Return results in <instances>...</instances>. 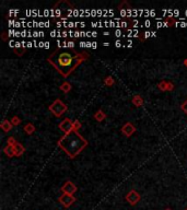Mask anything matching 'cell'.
<instances>
[{
	"label": "cell",
	"instance_id": "cell-3",
	"mask_svg": "<svg viewBox=\"0 0 187 210\" xmlns=\"http://www.w3.org/2000/svg\"><path fill=\"white\" fill-rule=\"evenodd\" d=\"M48 110H49L56 117H60L64 113L67 112L68 107H67V105L62 102L60 99H57V100H55L52 104L48 106Z\"/></svg>",
	"mask_w": 187,
	"mask_h": 210
},
{
	"label": "cell",
	"instance_id": "cell-4",
	"mask_svg": "<svg viewBox=\"0 0 187 210\" xmlns=\"http://www.w3.org/2000/svg\"><path fill=\"white\" fill-rule=\"evenodd\" d=\"M125 199L128 202L129 205H131V206H136V205L140 202V199H141V196H140V194L138 193L137 191L131 189V191L129 192L126 196H125Z\"/></svg>",
	"mask_w": 187,
	"mask_h": 210
},
{
	"label": "cell",
	"instance_id": "cell-9",
	"mask_svg": "<svg viewBox=\"0 0 187 210\" xmlns=\"http://www.w3.org/2000/svg\"><path fill=\"white\" fill-rule=\"evenodd\" d=\"M122 132H123L126 137H130L136 132V127L131 123H126L123 127H122Z\"/></svg>",
	"mask_w": 187,
	"mask_h": 210
},
{
	"label": "cell",
	"instance_id": "cell-14",
	"mask_svg": "<svg viewBox=\"0 0 187 210\" xmlns=\"http://www.w3.org/2000/svg\"><path fill=\"white\" fill-rule=\"evenodd\" d=\"M131 102H132V104L135 106L139 107V106L143 105V99H142V96H140V95H135L132 99H131Z\"/></svg>",
	"mask_w": 187,
	"mask_h": 210
},
{
	"label": "cell",
	"instance_id": "cell-7",
	"mask_svg": "<svg viewBox=\"0 0 187 210\" xmlns=\"http://www.w3.org/2000/svg\"><path fill=\"white\" fill-rule=\"evenodd\" d=\"M62 194H69V195H73L77 192V186L73 184L71 181H67L61 187Z\"/></svg>",
	"mask_w": 187,
	"mask_h": 210
},
{
	"label": "cell",
	"instance_id": "cell-5",
	"mask_svg": "<svg viewBox=\"0 0 187 210\" xmlns=\"http://www.w3.org/2000/svg\"><path fill=\"white\" fill-rule=\"evenodd\" d=\"M59 202L65 207V208H69L70 206H72L75 202V197L73 195H69V194H62L59 197Z\"/></svg>",
	"mask_w": 187,
	"mask_h": 210
},
{
	"label": "cell",
	"instance_id": "cell-24",
	"mask_svg": "<svg viewBox=\"0 0 187 210\" xmlns=\"http://www.w3.org/2000/svg\"><path fill=\"white\" fill-rule=\"evenodd\" d=\"M14 52H15V54H17L18 56H22V55L24 54V52H25V49H24V48H23V49H19V50L14 49Z\"/></svg>",
	"mask_w": 187,
	"mask_h": 210
},
{
	"label": "cell",
	"instance_id": "cell-23",
	"mask_svg": "<svg viewBox=\"0 0 187 210\" xmlns=\"http://www.w3.org/2000/svg\"><path fill=\"white\" fill-rule=\"evenodd\" d=\"M181 108H182V110H183V112H185L186 114H187V100L183 103V104L181 105Z\"/></svg>",
	"mask_w": 187,
	"mask_h": 210
},
{
	"label": "cell",
	"instance_id": "cell-8",
	"mask_svg": "<svg viewBox=\"0 0 187 210\" xmlns=\"http://www.w3.org/2000/svg\"><path fill=\"white\" fill-rule=\"evenodd\" d=\"M118 9H121V13L124 18H126V19H129V18H130V12H131V10H132V8H131V6L127 1L122 2V3L119 4Z\"/></svg>",
	"mask_w": 187,
	"mask_h": 210
},
{
	"label": "cell",
	"instance_id": "cell-6",
	"mask_svg": "<svg viewBox=\"0 0 187 210\" xmlns=\"http://www.w3.org/2000/svg\"><path fill=\"white\" fill-rule=\"evenodd\" d=\"M58 127L60 128V129L65 132V134H69V132L73 130V121L71 120L70 118H68V117H67V118H65L64 120H62L61 123L59 124Z\"/></svg>",
	"mask_w": 187,
	"mask_h": 210
},
{
	"label": "cell",
	"instance_id": "cell-1",
	"mask_svg": "<svg viewBox=\"0 0 187 210\" xmlns=\"http://www.w3.org/2000/svg\"><path fill=\"white\" fill-rule=\"evenodd\" d=\"M89 58V54H83L78 50H61L60 48L54 50L47 57V61L56 68V70L64 78L71 74L75 69Z\"/></svg>",
	"mask_w": 187,
	"mask_h": 210
},
{
	"label": "cell",
	"instance_id": "cell-18",
	"mask_svg": "<svg viewBox=\"0 0 187 210\" xmlns=\"http://www.w3.org/2000/svg\"><path fill=\"white\" fill-rule=\"evenodd\" d=\"M114 83H115V80L112 76H108L104 79V85H107V87H112V85H114Z\"/></svg>",
	"mask_w": 187,
	"mask_h": 210
},
{
	"label": "cell",
	"instance_id": "cell-16",
	"mask_svg": "<svg viewBox=\"0 0 187 210\" xmlns=\"http://www.w3.org/2000/svg\"><path fill=\"white\" fill-rule=\"evenodd\" d=\"M24 131H25V134H28V135H32L33 132L35 131V126L33 125L32 123H28L25 126H24Z\"/></svg>",
	"mask_w": 187,
	"mask_h": 210
},
{
	"label": "cell",
	"instance_id": "cell-11",
	"mask_svg": "<svg viewBox=\"0 0 187 210\" xmlns=\"http://www.w3.org/2000/svg\"><path fill=\"white\" fill-rule=\"evenodd\" d=\"M14 151H15V156H21L25 152V148H24V146L22 143L18 142L14 146Z\"/></svg>",
	"mask_w": 187,
	"mask_h": 210
},
{
	"label": "cell",
	"instance_id": "cell-2",
	"mask_svg": "<svg viewBox=\"0 0 187 210\" xmlns=\"http://www.w3.org/2000/svg\"><path fill=\"white\" fill-rule=\"evenodd\" d=\"M57 145L70 156V159H75L88 146V140H86L78 131L72 130L61 137Z\"/></svg>",
	"mask_w": 187,
	"mask_h": 210
},
{
	"label": "cell",
	"instance_id": "cell-15",
	"mask_svg": "<svg viewBox=\"0 0 187 210\" xmlns=\"http://www.w3.org/2000/svg\"><path fill=\"white\" fill-rule=\"evenodd\" d=\"M71 83H69L68 81H65V82H62L60 85V87H59V89L61 90L64 93H68V92L71 91Z\"/></svg>",
	"mask_w": 187,
	"mask_h": 210
},
{
	"label": "cell",
	"instance_id": "cell-19",
	"mask_svg": "<svg viewBox=\"0 0 187 210\" xmlns=\"http://www.w3.org/2000/svg\"><path fill=\"white\" fill-rule=\"evenodd\" d=\"M18 143V141L15 140L14 137H9L8 139H7V146H11V147H14L15 145Z\"/></svg>",
	"mask_w": 187,
	"mask_h": 210
},
{
	"label": "cell",
	"instance_id": "cell-10",
	"mask_svg": "<svg viewBox=\"0 0 187 210\" xmlns=\"http://www.w3.org/2000/svg\"><path fill=\"white\" fill-rule=\"evenodd\" d=\"M12 124H11V121H9L8 119H3L1 123V125H0V127H1V129L3 130L4 132H9L11 129H12Z\"/></svg>",
	"mask_w": 187,
	"mask_h": 210
},
{
	"label": "cell",
	"instance_id": "cell-21",
	"mask_svg": "<svg viewBox=\"0 0 187 210\" xmlns=\"http://www.w3.org/2000/svg\"><path fill=\"white\" fill-rule=\"evenodd\" d=\"M81 123H80L79 120H75L73 121V130H75V131H78V130L81 128Z\"/></svg>",
	"mask_w": 187,
	"mask_h": 210
},
{
	"label": "cell",
	"instance_id": "cell-13",
	"mask_svg": "<svg viewBox=\"0 0 187 210\" xmlns=\"http://www.w3.org/2000/svg\"><path fill=\"white\" fill-rule=\"evenodd\" d=\"M3 152L6 153L7 156H9V158H13V156H15L14 147H11V146H7V147H4Z\"/></svg>",
	"mask_w": 187,
	"mask_h": 210
},
{
	"label": "cell",
	"instance_id": "cell-28",
	"mask_svg": "<svg viewBox=\"0 0 187 210\" xmlns=\"http://www.w3.org/2000/svg\"><path fill=\"white\" fill-rule=\"evenodd\" d=\"M185 210H187V208H185Z\"/></svg>",
	"mask_w": 187,
	"mask_h": 210
},
{
	"label": "cell",
	"instance_id": "cell-22",
	"mask_svg": "<svg viewBox=\"0 0 187 210\" xmlns=\"http://www.w3.org/2000/svg\"><path fill=\"white\" fill-rule=\"evenodd\" d=\"M174 90V85L171 81H168V91H173Z\"/></svg>",
	"mask_w": 187,
	"mask_h": 210
},
{
	"label": "cell",
	"instance_id": "cell-12",
	"mask_svg": "<svg viewBox=\"0 0 187 210\" xmlns=\"http://www.w3.org/2000/svg\"><path fill=\"white\" fill-rule=\"evenodd\" d=\"M93 117H94V119H96L97 121H103L104 119L106 118V114L102 110H99L95 112V114L93 115Z\"/></svg>",
	"mask_w": 187,
	"mask_h": 210
},
{
	"label": "cell",
	"instance_id": "cell-25",
	"mask_svg": "<svg viewBox=\"0 0 187 210\" xmlns=\"http://www.w3.org/2000/svg\"><path fill=\"white\" fill-rule=\"evenodd\" d=\"M115 46H116V47H121V46H122V42L121 41H116V43H115Z\"/></svg>",
	"mask_w": 187,
	"mask_h": 210
},
{
	"label": "cell",
	"instance_id": "cell-27",
	"mask_svg": "<svg viewBox=\"0 0 187 210\" xmlns=\"http://www.w3.org/2000/svg\"><path fill=\"white\" fill-rule=\"evenodd\" d=\"M164 210H172L171 208H166V209H164Z\"/></svg>",
	"mask_w": 187,
	"mask_h": 210
},
{
	"label": "cell",
	"instance_id": "cell-17",
	"mask_svg": "<svg viewBox=\"0 0 187 210\" xmlns=\"http://www.w3.org/2000/svg\"><path fill=\"white\" fill-rule=\"evenodd\" d=\"M158 88H159L161 91L166 92V91H168V81H166V80H161L159 83H158Z\"/></svg>",
	"mask_w": 187,
	"mask_h": 210
},
{
	"label": "cell",
	"instance_id": "cell-20",
	"mask_svg": "<svg viewBox=\"0 0 187 210\" xmlns=\"http://www.w3.org/2000/svg\"><path fill=\"white\" fill-rule=\"evenodd\" d=\"M11 124H12L13 126H19L20 124H21V119L19 118L18 116H13L12 118H11Z\"/></svg>",
	"mask_w": 187,
	"mask_h": 210
},
{
	"label": "cell",
	"instance_id": "cell-26",
	"mask_svg": "<svg viewBox=\"0 0 187 210\" xmlns=\"http://www.w3.org/2000/svg\"><path fill=\"white\" fill-rule=\"evenodd\" d=\"M184 65H185L186 67H187V58L185 59V60H184Z\"/></svg>",
	"mask_w": 187,
	"mask_h": 210
}]
</instances>
